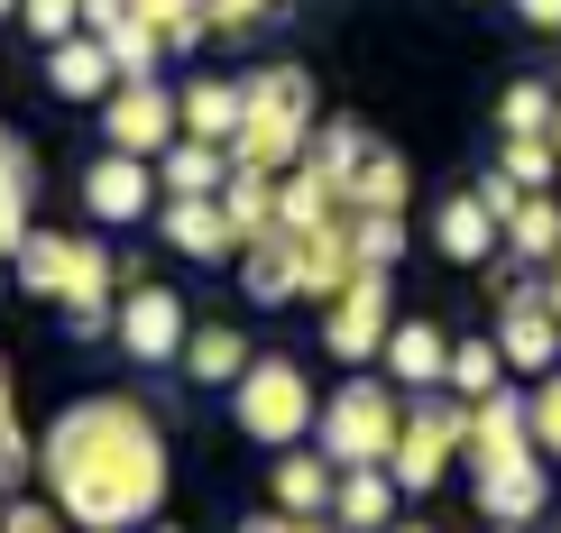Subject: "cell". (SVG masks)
Masks as SVG:
<instances>
[{"instance_id":"cell-14","label":"cell","mask_w":561,"mask_h":533,"mask_svg":"<svg viewBox=\"0 0 561 533\" xmlns=\"http://www.w3.org/2000/svg\"><path fill=\"white\" fill-rule=\"evenodd\" d=\"M497 240H506V221L488 212V194L470 184V194H442V212H433V248L451 267H488L497 258Z\"/></svg>"},{"instance_id":"cell-47","label":"cell","mask_w":561,"mask_h":533,"mask_svg":"<svg viewBox=\"0 0 561 533\" xmlns=\"http://www.w3.org/2000/svg\"><path fill=\"white\" fill-rule=\"evenodd\" d=\"M552 148H561V111H552Z\"/></svg>"},{"instance_id":"cell-20","label":"cell","mask_w":561,"mask_h":533,"mask_svg":"<svg viewBox=\"0 0 561 533\" xmlns=\"http://www.w3.org/2000/svg\"><path fill=\"white\" fill-rule=\"evenodd\" d=\"M332 515H341L350 533H387V524H396V470H387V460H368V470H341Z\"/></svg>"},{"instance_id":"cell-45","label":"cell","mask_w":561,"mask_h":533,"mask_svg":"<svg viewBox=\"0 0 561 533\" xmlns=\"http://www.w3.org/2000/svg\"><path fill=\"white\" fill-rule=\"evenodd\" d=\"M387 533H433V524H387Z\"/></svg>"},{"instance_id":"cell-18","label":"cell","mask_w":561,"mask_h":533,"mask_svg":"<svg viewBox=\"0 0 561 533\" xmlns=\"http://www.w3.org/2000/svg\"><path fill=\"white\" fill-rule=\"evenodd\" d=\"M249 120V83H221V74H203V83H184V138H213V148H230Z\"/></svg>"},{"instance_id":"cell-23","label":"cell","mask_w":561,"mask_h":533,"mask_svg":"<svg viewBox=\"0 0 561 533\" xmlns=\"http://www.w3.org/2000/svg\"><path fill=\"white\" fill-rule=\"evenodd\" d=\"M506 248H516V267H561V202L525 194L516 212H506Z\"/></svg>"},{"instance_id":"cell-10","label":"cell","mask_w":561,"mask_h":533,"mask_svg":"<svg viewBox=\"0 0 561 533\" xmlns=\"http://www.w3.org/2000/svg\"><path fill=\"white\" fill-rule=\"evenodd\" d=\"M83 184V212L92 221H148V202L167 194V184H157V157H129V148H111V157H92V166L75 175Z\"/></svg>"},{"instance_id":"cell-32","label":"cell","mask_w":561,"mask_h":533,"mask_svg":"<svg viewBox=\"0 0 561 533\" xmlns=\"http://www.w3.org/2000/svg\"><path fill=\"white\" fill-rule=\"evenodd\" d=\"M304 157H313L322 175H341V194H350V175L368 166V138L350 129V120H332V129H313V148H304Z\"/></svg>"},{"instance_id":"cell-24","label":"cell","mask_w":561,"mask_h":533,"mask_svg":"<svg viewBox=\"0 0 561 533\" xmlns=\"http://www.w3.org/2000/svg\"><path fill=\"white\" fill-rule=\"evenodd\" d=\"M157 184H167V194H221L230 184V148H213V138H175V148L157 157Z\"/></svg>"},{"instance_id":"cell-37","label":"cell","mask_w":561,"mask_h":533,"mask_svg":"<svg viewBox=\"0 0 561 533\" xmlns=\"http://www.w3.org/2000/svg\"><path fill=\"white\" fill-rule=\"evenodd\" d=\"M534 451H543V460H561V368H552V378H534Z\"/></svg>"},{"instance_id":"cell-43","label":"cell","mask_w":561,"mask_h":533,"mask_svg":"<svg viewBox=\"0 0 561 533\" xmlns=\"http://www.w3.org/2000/svg\"><path fill=\"white\" fill-rule=\"evenodd\" d=\"M516 19H525V28H543V37H561V0H516Z\"/></svg>"},{"instance_id":"cell-8","label":"cell","mask_w":561,"mask_h":533,"mask_svg":"<svg viewBox=\"0 0 561 533\" xmlns=\"http://www.w3.org/2000/svg\"><path fill=\"white\" fill-rule=\"evenodd\" d=\"M184 340H194V322H184V304H175V286H121V350L138 359V368H175L184 359Z\"/></svg>"},{"instance_id":"cell-31","label":"cell","mask_w":561,"mask_h":533,"mask_svg":"<svg viewBox=\"0 0 561 533\" xmlns=\"http://www.w3.org/2000/svg\"><path fill=\"white\" fill-rule=\"evenodd\" d=\"M102 46H111V65H121V83H148V74H157V56H175V46L157 37L148 19H129V28H111Z\"/></svg>"},{"instance_id":"cell-11","label":"cell","mask_w":561,"mask_h":533,"mask_svg":"<svg viewBox=\"0 0 561 533\" xmlns=\"http://www.w3.org/2000/svg\"><path fill=\"white\" fill-rule=\"evenodd\" d=\"M157 240L184 248V258H203V267L240 258V230H230L221 194H167V202H157Z\"/></svg>"},{"instance_id":"cell-9","label":"cell","mask_w":561,"mask_h":533,"mask_svg":"<svg viewBox=\"0 0 561 533\" xmlns=\"http://www.w3.org/2000/svg\"><path fill=\"white\" fill-rule=\"evenodd\" d=\"M295 248V304H332V294L359 276V230H350V212L313 221V230H286Z\"/></svg>"},{"instance_id":"cell-13","label":"cell","mask_w":561,"mask_h":533,"mask_svg":"<svg viewBox=\"0 0 561 533\" xmlns=\"http://www.w3.org/2000/svg\"><path fill=\"white\" fill-rule=\"evenodd\" d=\"M497 350L516 378H552L561 368V313L543 304V294H516V304L497 313Z\"/></svg>"},{"instance_id":"cell-36","label":"cell","mask_w":561,"mask_h":533,"mask_svg":"<svg viewBox=\"0 0 561 533\" xmlns=\"http://www.w3.org/2000/svg\"><path fill=\"white\" fill-rule=\"evenodd\" d=\"M28 478H37V442L10 424V414H0V497H19Z\"/></svg>"},{"instance_id":"cell-3","label":"cell","mask_w":561,"mask_h":533,"mask_svg":"<svg viewBox=\"0 0 561 533\" xmlns=\"http://www.w3.org/2000/svg\"><path fill=\"white\" fill-rule=\"evenodd\" d=\"M405 386L396 378H350L341 396H322V424L313 442L341 460V470H368V460H396V442H405Z\"/></svg>"},{"instance_id":"cell-12","label":"cell","mask_w":561,"mask_h":533,"mask_svg":"<svg viewBox=\"0 0 561 533\" xmlns=\"http://www.w3.org/2000/svg\"><path fill=\"white\" fill-rule=\"evenodd\" d=\"M470 488H479V515H488V524H543V506H552L543 451H525V460H497V470H479Z\"/></svg>"},{"instance_id":"cell-38","label":"cell","mask_w":561,"mask_h":533,"mask_svg":"<svg viewBox=\"0 0 561 533\" xmlns=\"http://www.w3.org/2000/svg\"><path fill=\"white\" fill-rule=\"evenodd\" d=\"M267 10H276V0H203V19H213V37H240V28H259Z\"/></svg>"},{"instance_id":"cell-7","label":"cell","mask_w":561,"mask_h":533,"mask_svg":"<svg viewBox=\"0 0 561 533\" xmlns=\"http://www.w3.org/2000/svg\"><path fill=\"white\" fill-rule=\"evenodd\" d=\"M102 138L111 148H129V157H167L175 138H184V92H167V83H121L102 102Z\"/></svg>"},{"instance_id":"cell-34","label":"cell","mask_w":561,"mask_h":533,"mask_svg":"<svg viewBox=\"0 0 561 533\" xmlns=\"http://www.w3.org/2000/svg\"><path fill=\"white\" fill-rule=\"evenodd\" d=\"M359 230V267H396L405 258V212H350Z\"/></svg>"},{"instance_id":"cell-6","label":"cell","mask_w":561,"mask_h":533,"mask_svg":"<svg viewBox=\"0 0 561 533\" xmlns=\"http://www.w3.org/2000/svg\"><path fill=\"white\" fill-rule=\"evenodd\" d=\"M387 332H396L387 267H359L332 304H322V350H332L341 368H368V359H387Z\"/></svg>"},{"instance_id":"cell-2","label":"cell","mask_w":561,"mask_h":533,"mask_svg":"<svg viewBox=\"0 0 561 533\" xmlns=\"http://www.w3.org/2000/svg\"><path fill=\"white\" fill-rule=\"evenodd\" d=\"M304 148H313V74L304 65H259L249 74V120L230 138V166L286 175V166H304Z\"/></svg>"},{"instance_id":"cell-16","label":"cell","mask_w":561,"mask_h":533,"mask_svg":"<svg viewBox=\"0 0 561 533\" xmlns=\"http://www.w3.org/2000/svg\"><path fill=\"white\" fill-rule=\"evenodd\" d=\"M46 92L56 102H111L121 92V65H111L102 37H65V46H46Z\"/></svg>"},{"instance_id":"cell-29","label":"cell","mask_w":561,"mask_h":533,"mask_svg":"<svg viewBox=\"0 0 561 533\" xmlns=\"http://www.w3.org/2000/svg\"><path fill=\"white\" fill-rule=\"evenodd\" d=\"M552 111H561L552 83H506L497 92V129L506 138H552Z\"/></svg>"},{"instance_id":"cell-4","label":"cell","mask_w":561,"mask_h":533,"mask_svg":"<svg viewBox=\"0 0 561 533\" xmlns=\"http://www.w3.org/2000/svg\"><path fill=\"white\" fill-rule=\"evenodd\" d=\"M230 424H240L249 442H267V451H295L304 432L322 424V396H313V378H304L295 359H249V378L230 386Z\"/></svg>"},{"instance_id":"cell-44","label":"cell","mask_w":561,"mask_h":533,"mask_svg":"<svg viewBox=\"0 0 561 533\" xmlns=\"http://www.w3.org/2000/svg\"><path fill=\"white\" fill-rule=\"evenodd\" d=\"M0 414H10V359H0Z\"/></svg>"},{"instance_id":"cell-15","label":"cell","mask_w":561,"mask_h":533,"mask_svg":"<svg viewBox=\"0 0 561 533\" xmlns=\"http://www.w3.org/2000/svg\"><path fill=\"white\" fill-rule=\"evenodd\" d=\"M267 497L286 506V515H322V506L341 497V460L322 451V442H313V451H304V442H295V451H276V470H267Z\"/></svg>"},{"instance_id":"cell-35","label":"cell","mask_w":561,"mask_h":533,"mask_svg":"<svg viewBox=\"0 0 561 533\" xmlns=\"http://www.w3.org/2000/svg\"><path fill=\"white\" fill-rule=\"evenodd\" d=\"M19 19H28V37H37V46L83 37V0H19Z\"/></svg>"},{"instance_id":"cell-21","label":"cell","mask_w":561,"mask_h":533,"mask_svg":"<svg viewBox=\"0 0 561 533\" xmlns=\"http://www.w3.org/2000/svg\"><path fill=\"white\" fill-rule=\"evenodd\" d=\"M221 212H230V230H240V248H259V240H276V175H259V166H230V184H221Z\"/></svg>"},{"instance_id":"cell-5","label":"cell","mask_w":561,"mask_h":533,"mask_svg":"<svg viewBox=\"0 0 561 533\" xmlns=\"http://www.w3.org/2000/svg\"><path fill=\"white\" fill-rule=\"evenodd\" d=\"M470 451V396H451V386H433V396H414L405 405V442H396V488L405 497H433L442 488V470Z\"/></svg>"},{"instance_id":"cell-26","label":"cell","mask_w":561,"mask_h":533,"mask_svg":"<svg viewBox=\"0 0 561 533\" xmlns=\"http://www.w3.org/2000/svg\"><path fill=\"white\" fill-rule=\"evenodd\" d=\"M240 294L249 304H295V248H286V230L276 240H259V248H240Z\"/></svg>"},{"instance_id":"cell-30","label":"cell","mask_w":561,"mask_h":533,"mask_svg":"<svg viewBox=\"0 0 561 533\" xmlns=\"http://www.w3.org/2000/svg\"><path fill=\"white\" fill-rule=\"evenodd\" d=\"M129 10H138V19H148V28H157V37H167V46H175V56H194V46H203V37H213V19H203V0H129Z\"/></svg>"},{"instance_id":"cell-1","label":"cell","mask_w":561,"mask_h":533,"mask_svg":"<svg viewBox=\"0 0 561 533\" xmlns=\"http://www.w3.org/2000/svg\"><path fill=\"white\" fill-rule=\"evenodd\" d=\"M37 478L75 533H148L167 506V432L129 396H75L37 442Z\"/></svg>"},{"instance_id":"cell-46","label":"cell","mask_w":561,"mask_h":533,"mask_svg":"<svg viewBox=\"0 0 561 533\" xmlns=\"http://www.w3.org/2000/svg\"><path fill=\"white\" fill-rule=\"evenodd\" d=\"M0 19H19V0H0Z\"/></svg>"},{"instance_id":"cell-40","label":"cell","mask_w":561,"mask_h":533,"mask_svg":"<svg viewBox=\"0 0 561 533\" xmlns=\"http://www.w3.org/2000/svg\"><path fill=\"white\" fill-rule=\"evenodd\" d=\"M0 533H65V506H0Z\"/></svg>"},{"instance_id":"cell-28","label":"cell","mask_w":561,"mask_h":533,"mask_svg":"<svg viewBox=\"0 0 561 533\" xmlns=\"http://www.w3.org/2000/svg\"><path fill=\"white\" fill-rule=\"evenodd\" d=\"M442 386H451V396H497V386H506V350H497V332H488V340H451V378H442Z\"/></svg>"},{"instance_id":"cell-19","label":"cell","mask_w":561,"mask_h":533,"mask_svg":"<svg viewBox=\"0 0 561 533\" xmlns=\"http://www.w3.org/2000/svg\"><path fill=\"white\" fill-rule=\"evenodd\" d=\"M332 212H350V194H341V175L313 166V157L276 175V221H286V230H313V221H332Z\"/></svg>"},{"instance_id":"cell-41","label":"cell","mask_w":561,"mask_h":533,"mask_svg":"<svg viewBox=\"0 0 561 533\" xmlns=\"http://www.w3.org/2000/svg\"><path fill=\"white\" fill-rule=\"evenodd\" d=\"M129 0H83V37H111V28H129Z\"/></svg>"},{"instance_id":"cell-33","label":"cell","mask_w":561,"mask_h":533,"mask_svg":"<svg viewBox=\"0 0 561 533\" xmlns=\"http://www.w3.org/2000/svg\"><path fill=\"white\" fill-rule=\"evenodd\" d=\"M497 175H516L525 194H552V175H561V148L552 138H506V166Z\"/></svg>"},{"instance_id":"cell-42","label":"cell","mask_w":561,"mask_h":533,"mask_svg":"<svg viewBox=\"0 0 561 533\" xmlns=\"http://www.w3.org/2000/svg\"><path fill=\"white\" fill-rule=\"evenodd\" d=\"M240 533H322V515H286V506H267V515H249Z\"/></svg>"},{"instance_id":"cell-27","label":"cell","mask_w":561,"mask_h":533,"mask_svg":"<svg viewBox=\"0 0 561 533\" xmlns=\"http://www.w3.org/2000/svg\"><path fill=\"white\" fill-rule=\"evenodd\" d=\"M405 194H414L405 157H396V148H368V166L350 175V212H405Z\"/></svg>"},{"instance_id":"cell-22","label":"cell","mask_w":561,"mask_h":533,"mask_svg":"<svg viewBox=\"0 0 561 533\" xmlns=\"http://www.w3.org/2000/svg\"><path fill=\"white\" fill-rule=\"evenodd\" d=\"M249 359H259V350H249V332H221V322H213V332H194V340H184V378H194V386H240L249 378Z\"/></svg>"},{"instance_id":"cell-48","label":"cell","mask_w":561,"mask_h":533,"mask_svg":"<svg viewBox=\"0 0 561 533\" xmlns=\"http://www.w3.org/2000/svg\"><path fill=\"white\" fill-rule=\"evenodd\" d=\"M148 533H175V524H148Z\"/></svg>"},{"instance_id":"cell-17","label":"cell","mask_w":561,"mask_h":533,"mask_svg":"<svg viewBox=\"0 0 561 533\" xmlns=\"http://www.w3.org/2000/svg\"><path fill=\"white\" fill-rule=\"evenodd\" d=\"M387 378L405 386V396H433V386L451 378V340H442V322H396V332H387Z\"/></svg>"},{"instance_id":"cell-39","label":"cell","mask_w":561,"mask_h":533,"mask_svg":"<svg viewBox=\"0 0 561 533\" xmlns=\"http://www.w3.org/2000/svg\"><path fill=\"white\" fill-rule=\"evenodd\" d=\"M121 332V304H65V340H111Z\"/></svg>"},{"instance_id":"cell-25","label":"cell","mask_w":561,"mask_h":533,"mask_svg":"<svg viewBox=\"0 0 561 533\" xmlns=\"http://www.w3.org/2000/svg\"><path fill=\"white\" fill-rule=\"evenodd\" d=\"M75 258H83V240H65V230H28V248L10 258V276L28 294H65V286H75Z\"/></svg>"}]
</instances>
